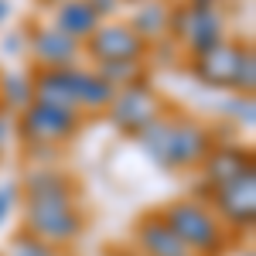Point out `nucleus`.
I'll use <instances>...</instances> for the list:
<instances>
[{
  "label": "nucleus",
  "mask_w": 256,
  "mask_h": 256,
  "mask_svg": "<svg viewBox=\"0 0 256 256\" xmlns=\"http://www.w3.org/2000/svg\"><path fill=\"white\" fill-rule=\"evenodd\" d=\"M164 222L174 229V236L184 242L188 253H222L226 246V236H222V222H218L202 202L195 198H181V202H171L164 212Z\"/></svg>",
  "instance_id": "obj_1"
},
{
  "label": "nucleus",
  "mask_w": 256,
  "mask_h": 256,
  "mask_svg": "<svg viewBox=\"0 0 256 256\" xmlns=\"http://www.w3.org/2000/svg\"><path fill=\"white\" fill-rule=\"evenodd\" d=\"M24 226L31 236H38L48 246H68L82 236V216L76 205H38L24 202Z\"/></svg>",
  "instance_id": "obj_2"
},
{
  "label": "nucleus",
  "mask_w": 256,
  "mask_h": 256,
  "mask_svg": "<svg viewBox=\"0 0 256 256\" xmlns=\"http://www.w3.org/2000/svg\"><path fill=\"white\" fill-rule=\"evenodd\" d=\"M79 130V110H65V106H52L31 99L20 110V134L31 144H62Z\"/></svg>",
  "instance_id": "obj_3"
},
{
  "label": "nucleus",
  "mask_w": 256,
  "mask_h": 256,
  "mask_svg": "<svg viewBox=\"0 0 256 256\" xmlns=\"http://www.w3.org/2000/svg\"><path fill=\"white\" fill-rule=\"evenodd\" d=\"M154 120H160V102H158V96L150 92L147 82H130V86L116 89V96L110 102V123H113L116 130L137 137L140 130L150 126Z\"/></svg>",
  "instance_id": "obj_4"
},
{
  "label": "nucleus",
  "mask_w": 256,
  "mask_h": 256,
  "mask_svg": "<svg viewBox=\"0 0 256 256\" xmlns=\"http://www.w3.org/2000/svg\"><path fill=\"white\" fill-rule=\"evenodd\" d=\"M82 48L96 62H144V55H147V41L123 20L99 24L96 31L82 41Z\"/></svg>",
  "instance_id": "obj_5"
},
{
  "label": "nucleus",
  "mask_w": 256,
  "mask_h": 256,
  "mask_svg": "<svg viewBox=\"0 0 256 256\" xmlns=\"http://www.w3.org/2000/svg\"><path fill=\"white\" fill-rule=\"evenodd\" d=\"M212 134L205 126H198L192 120L181 123H168V150H164V168H195L212 154Z\"/></svg>",
  "instance_id": "obj_6"
},
{
  "label": "nucleus",
  "mask_w": 256,
  "mask_h": 256,
  "mask_svg": "<svg viewBox=\"0 0 256 256\" xmlns=\"http://www.w3.org/2000/svg\"><path fill=\"white\" fill-rule=\"evenodd\" d=\"M212 202H216V212L229 226H253V212H256V171H242L239 178L226 181L212 188Z\"/></svg>",
  "instance_id": "obj_7"
},
{
  "label": "nucleus",
  "mask_w": 256,
  "mask_h": 256,
  "mask_svg": "<svg viewBox=\"0 0 256 256\" xmlns=\"http://www.w3.org/2000/svg\"><path fill=\"white\" fill-rule=\"evenodd\" d=\"M79 82L82 68L76 65H38L31 76V89L34 99L52 102V106H65V110H79Z\"/></svg>",
  "instance_id": "obj_8"
},
{
  "label": "nucleus",
  "mask_w": 256,
  "mask_h": 256,
  "mask_svg": "<svg viewBox=\"0 0 256 256\" xmlns=\"http://www.w3.org/2000/svg\"><path fill=\"white\" fill-rule=\"evenodd\" d=\"M24 202L38 205H76V181L65 174L62 168H34L28 171L24 181Z\"/></svg>",
  "instance_id": "obj_9"
},
{
  "label": "nucleus",
  "mask_w": 256,
  "mask_h": 256,
  "mask_svg": "<svg viewBox=\"0 0 256 256\" xmlns=\"http://www.w3.org/2000/svg\"><path fill=\"white\" fill-rule=\"evenodd\" d=\"M28 48H31V55L41 62V65H76L82 52V41L68 38L65 31H58L55 24H48V28H38L31 41H28Z\"/></svg>",
  "instance_id": "obj_10"
},
{
  "label": "nucleus",
  "mask_w": 256,
  "mask_h": 256,
  "mask_svg": "<svg viewBox=\"0 0 256 256\" xmlns=\"http://www.w3.org/2000/svg\"><path fill=\"white\" fill-rule=\"evenodd\" d=\"M239 55H242V44H229V41H222L216 52H208V55L195 58L192 72H195L205 86H212V89H232V76H236Z\"/></svg>",
  "instance_id": "obj_11"
},
{
  "label": "nucleus",
  "mask_w": 256,
  "mask_h": 256,
  "mask_svg": "<svg viewBox=\"0 0 256 256\" xmlns=\"http://www.w3.org/2000/svg\"><path fill=\"white\" fill-rule=\"evenodd\" d=\"M137 242L144 256H188L184 242L174 236V229L164 222L160 212H150L137 222Z\"/></svg>",
  "instance_id": "obj_12"
},
{
  "label": "nucleus",
  "mask_w": 256,
  "mask_h": 256,
  "mask_svg": "<svg viewBox=\"0 0 256 256\" xmlns=\"http://www.w3.org/2000/svg\"><path fill=\"white\" fill-rule=\"evenodd\" d=\"M205 164V181H208V188H218V184H226V181H232L239 178L242 171H250L253 168V154L246 150V147H212V154L202 160Z\"/></svg>",
  "instance_id": "obj_13"
},
{
  "label": "nucleus",
  "mask_w": 256,
  "mask_h": 256,
  "mask_svg": "<svg viewBox=\"0 0 256 256\" xmlns=\"http://www.w3.org/2000/svg\"><path fill=\"white\" fill-rule=\"evenodd\" d=\"M99 24L102 20H99V14L92 10L89 0H62L58 10H55V28L65 31L68 38H76V41H86Z\"/></svg>",
  "instance_id": "obj_14"
},
{
  "label": "nucleus",
  "mask_w": 256,
  "mask_h": 256,
  "mask_svg": "<svg viewBox=\"0 0 256 256\" xmlns=\"http://www.w3.org/2000/svg\"><path fill=\"white\" fill-rule=\"evenodd\" d=\"M116 96V86H110V82L96 76V72H89V68H82V82H79V106L82 110H110V102Z\"/></svg>",
  "instance_id": "obj_15"
},
{
  "label": "nucleus",
  "mask_w": 256,
  "mask_h": 256,
  "mask_svg": "<svg viewBox=\"0 0 256 256\" xmlns=\"http://www.w3.org/2000/svg\"><path fill=\"white\" fill-rule=\"evenodd\" d=\"M130 28L137 31L144 41L158 38L160 31H168V4L160 0H150V4H140V10H134V20Z\"/></svg>",
  "instance_id": "obj_16"
},
{
  "label": "nucleus",
  "mask_w": 256,
  "mask_h": 256,
  "mask_svg": "<svg viewBox=\"0 0 256 256\" xmlns=\"http://www.w3.org/2000/svg\"><path fill=\"white\" fill-rule=\"evenodd\" d=\"M0 99L14 110H24L31 99H34V89H31V76H20V72H10V76H0Z\"/></svg>",
  "instance_id": "obj_17"
},
{
  "label": "nucleus",
  "mask_w": 256,
  "mask_h": 256,
  "mask_svg": "<svg viewBox=\"0 0 256 256\" xmlns=\"http://www.w3.org/2000/svg\"><path fill=\"white\" fill-rule=\"evenodd\" d=\"M140 62H96V76L110 82V86H130V82L140 79Z\"/></svg>",
  "instance_id": "obj_18"
},
{
  "label": "nucleus",
  "mask_w": 256,
  "mask_h": 256,
  "mask_svg": "<svg viewBox=\"0 0 256 256\" xmlns=\"http://www.w3.org/2000/svg\"><path fill=\"white\" fill-rule=\"evenodd\" d=\"M232 89L242 92V96H253V89H256V58H253V48H250V44H246L242 55H239L236 76H232Z\"/></svg>",
  "instance_id": "obj_19"
},
{
  "label": "nucleus",
  "mask_w": 256,
  "mask_h": 256,
  "mask_svg": "<svg viewBox=\"0 0 256 256\" xmlns=\"http://www.w3.org/2000/svg\"><path fill=\"white\" fill-rule=\"evenodd\" d=\"M10 256H55V246L41 242L38 236H31L28 229L14 236V246H10Z\"/></svg>",
  "instance_id": "obj_20"
},
{
  "label": "nucleus",
  "mask_w": 256,
  "mask_h": 256,
  "mask_svg": "<svg viewBox=\"0 0 256 256\" xmlns=\"http://www.w3.org/2000/svg\"><path fill=\"white\" fill-rule=\"evenodd\" d=\"M229 120H236V123H242V126H253L256 120V106H253V96H242V92H232V99H229Z\"/></svg>",
  "instance_id": "obj_21"
},
{
  "label": "nucleus",
  "mask_w": 256,
  "mask_h": 256,
  "mask_svg": "<svg viewBox=\"0 0 256 256\" xmlns=\"http://www.w3.org/2000/svg\"><path fill=\"white\" fill-rule=\"evenodd\" d=\"M14 198H18V184H0V226H4L7 216H10Z\"/></svg>",
  "instance_id": "obj_22"
},
{
  "label": "nucleus",
  "mask_w": 256,
  "mask_h": 256,
  "mask_svg": "<svg viewBox=\"0 0 256 256\" xmlns=\"http://www.w3.org/2000/svg\"><path fill=\"white\" fill-rule=\"evenodd\" d=\"M92 4V10L99 14V20L102 18H113L116 14V7H120V0H89Z\"/></svg>",
  "instance_id": "obj_23"
},
{
  "label": "nucleus",
  "mask_w": 256,
  "mask_h": 256,
  "mask_svg": "<svg viewBox=\"0 0 256 256\" xmlns=\"http://www.w3.org/2000/svg\"><path fill=\"white\" fill-rule=\"evenodd\" d=\"M20 48H24V38H20V34H7V38H4V52H7V55H18Z\"/></svg>",
  "instance_id": "obj_24"
},
{
  "label": "nucleus",
  "mask_w": 256,
  "mask_h": 256,
  "mask_svg": "<svg viewBox=\"0 0 256 256\" xmlns=\"http://www.w3.org/2000/svg\"><path fill=\"white\" fill-rule=\"evenodd\" d=\"M7 137H10V116H7V113H0V147L7 144Z\"/></svg>",
  "instance_id": "obj_25"
},
{
  "label": "nucleus",
  "mask_w": 256,
  "mask_h": 256,
  "mask_svg": "<svg viewBox=\"0 0 256 256\" xmlns=\"http://www.w3.org/2000/svg\"><path fill=\"white\" fill-rule=\"evenodd\" d=\"M7 18V0H0V20Z\"/></svg>",
  "instance_id": "obj_26"
},
{
  "label": "nucleus",
  "mask_w": 256,
  "mask_h": 256,
  "mask_svg": "<svg viewBox=\"0 0 256 256\" xmlns=\"http://www.w3.org/2000/svg\"><path fill=\"white\" fill-rule=\"evenodd\" d=\"M188 256H195V253H188Z\"/></svg>",
  "instance_id": "obj_27"
},
{
  "label": "nucleus",
  "mask_w": 256,
  "mask_h": 256,
  "mask_svg": "<svg viewBox=\"0 0 256 256\" xmlns=\"http://www.w3.org/2000/svg\"><path fill=\"white\" fill-rule=\"evenodd\" d=\"M246 256H250V253H246Z\"/></svg>",
  "instance_id": "obj_28"
}]
</instances>
